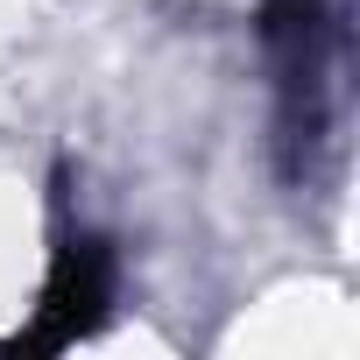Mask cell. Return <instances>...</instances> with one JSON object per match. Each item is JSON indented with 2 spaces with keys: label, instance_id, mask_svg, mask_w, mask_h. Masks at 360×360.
<instances>
[{
  "label": "cell",
  "instance_id": "6da1fadb",
  "mask_svg": "<svg viewBox=\"0 0 360 360\" xmlns=\"http://www.w3.org/2000/svg\"><path fill=\"white\" fill-rule=\"evenodd\" d=\"M262 43L276 64V141L283 169L304 176L332 148L339 71H346V0H262Z\"/></svg>",
  "mask_w": 360,
  "mask_h": 360
},
{
  "label": "cell",
  "instance_id": "7a4b0ae2",
  "mask_svg": "<svg viewBox=\"0 0 360 360\" xmlns=\"http://www.w3.org/2000/svg\"><path fill=\"white\" fill-rule=\"evenodd\" d=\"M106 304H113V248L99 233H85V226H64L57 233V255H50L43 304H36V332L15 339V346H29V353L71 346V339H85L106 318Z\"/></svg>",
  "mask_w": 360,
  "mask_h": 360
}]
</instances>
